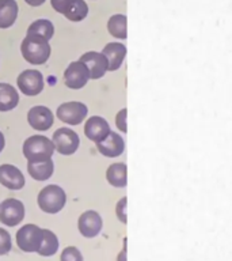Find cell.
<instances>
[{"label":"cell","instance_id":"26","mask_svg":"<svg viewBox=\"0 0 232 261\" xmlns=\"http://www.w3.org/2000/svg\"><path fill=\"white\" fill-rule=\"evenodd\" d=\"M12 248L11 236L6 228H0V256L7 254Z\"/></svg>","mask_w":232,"mask_h":261},{"label":"cell","instance_id":"6","mask_svg":"<svg viewBox=\"0 0 232 261\" xmlns=\"http://www.w3.org/2000/svg\"><path fill=\"white\" fill-rule=\"evenodd\" d=\"M52 142L57 152L63 155H72L79 148L80 139H79V135L71 128H59L53 134Z\"/></svg>","mask_w":232,"mask_h":261},{"label":"cell","instance_id":"17","mask_svg":"<svg viewBox=\"0 0 232 261\" xmlns=\"http://www.w3.org/2000/svg\"><path fill=\"white\" fill-rule=\"evenodd\" d=\"M27 171L28 174L32 175V178H34L36 181H46L52 177L53 171H54V163H53L52 159L28 162Z\"/></svg>","mask_w":232,"mask_h":261},{"label":"cell","instance_id":"3","mask_svg":"<svg viewBox=\"0 0 232 261\" xmlns=\"http://www.w3.org/2000/svg\"><path fill=\"white\" fill-rule=\"evenodd\" d=\"M38 207L46 214H57L65 207L67 195L59 185H46L38 193Z\"/></svg>","mask_w":232,"mask_h":261},{"label":"cell","instance_id":"7","mask_svg":"<svg viewBox=\"0 0 232 261\" xmlns=\"http://www.w3.org/2000/svg\"><path fill=\"white\" fill-rule=\"evenodd\" d=\"M20 93L27 97H36L44 90V76L37 69H24L16 79Z\"/></svg>","mask_w":232,"mask_h":261},{"label":"cell","instance_id":"27","mask_svg":"<svg viewBox=\"0 0 232 261\" xmlns=\"http://www.w3.org/2000/svg\"><path fill=\"white\" fill-rule=\"evenodd\" d=\"M73 2H75V0H50L52 7L54 8L57 12H60V14H65V12L68 11Z\"/></svg>","mask_w":232,"mask_h":261},{"label":"cell","instance_id":"28","mask_svg":"<svg viewBox=\"0 0 232 261\" xmlns=\"http://www.w3.org/2000/svg\"><path fill=\"white\" fill-rule=\"evenodd\" d=\"M126 114H128V110L126 108L121 109L115 116V125L121 132L126 134L128 132V126H126Z\"/></svg>","mask_w":232,"mask_h":261},{"label":"cell","instance_id":"19","mask_svg":"<svg viewBox=\"0 0 232 261\" xmlns=\"http://www.w3.org/2000/svg\"><path fill=\"white\" fill-rule=\"evenodd\" d=\"M19 103V94L8 83H0V112L15 109Z\"/></svg>","mask_w":232,"mask_h":261},{"label":"cell","instance_id":"32","mask_svg":"<svg viewBox=\"0 0 232 261\" xmlns=\"http://www.w3.org/2000/svg\"><path fill=\"white\" fill-rule=\"evenodd\" d=\"M125 256H126V253H125V250H124V252L120 253V256H118V261H125Z\"/></svg>","mask_w":232,"mask_h":261},{"label":"cell","instance_id":"16","mask_svg":"<svg viewBox=\"0 0 232 261\" xmlns=\"http://www.w3.org/2000/svg\"><path fill=\"white\" fill-rule=\"evenodd\" d=\"M102 53L109 61V71H117L122 65L126 56V46L121 42H109Z\"/></svg>","mask_w":232,"mask_h":261},{"label":"cell","instance_id":"20","mask_svg":"<svg viewBox=\"0 0 232 261\" xmlns=\"http://www.w3.org/2000/svg\"><path fill=\"white\" fill-rule=\"evenodd\" d=\"M18 16L15 0H0V29L11 28Z\"/></svg>","mask_w":232,"mask_h":261},{"label":"cell","instance_id":"12","mask_svg":"<svg viewBox=\"0 0 232 261\" xmlns=\"http://www.w3.org/2000/svg\"><path fill=\"white\" fill-rule=\"evenodd\" d=\"M27 121L33 129L48 130L54 122V116L46 106H34L28 110Z\"/></svg>","mask_w":232,"mask_h":261},{"label":"cell","instance_id":"9","mask_svg":"<svg viewBox=\"0 0 232 261\" xmlns=\"http://www.w3.org/2000/svg\"><path fill=\"white\" fill-rule=\"evenodd\" d=\"M90 71L84 63L80 60L72 61L64 71V83L72 90H79L87 85L90 81Z\"/></svg>","mask_w":232,"mask_h":261},{"label":"cell","instance_id":"23","mask_svg":"<svg viewBox=\"0 0 232 261\" xmlns=\"http://www.w3.org/2000/svg\"><path fill=\"white\" fill-rule=\"evenodd\" d=\"M27 34H37L49 41L54 34V26L49 19H37L28 26Z\"/></svg>","mask_w":232,"mask_h":261},{"label":"cell","instance_id":"30","mask_svg":"<svg viewBox=\"0 0 232 261\" xmlns=\"http://www.w3.org/2000/svg\"><path fill=\"white\" fill-rule=\"evenodd\" d=\"M28 6H32V7H38L41 4L45 3V0H24Z\"/></svg>","mask_w":232,"mask_h":261},{"label":"cell","instance_id":"29","mask_svg":"<svg viewBox=\"0 0 232 261\" xmlns=\"http://www.w3.org/2000/svg\"><path fill=\"white\" fill-rule=\"evenodd\" d=\"M115 212H117L118 219L121 220L122 223H126V197H122L117 203L115 207Z\"/></svg>","mask_w":232,"mask_h":261},{"label":"cell","instance_id":"2","mask_svg":"<svg viewBox=\"0 0 232 261\" xmlns=\"http://www.w3.org/2000/svg\"><path fill=\"white\" fill-rule=\"evenodd\" d=\"M54 150L52 140L42 135H33L23 143V155L28 162L52 159Z\"/></svg>","mask_w":232,"mask_h":261},{"label":"cell","instance_id":"14","mask_svg":"<svg viewBox=\"0 0 232 261\" xmlns=\"http://www.w3.org/2000/svg\"><path fill=\"white\" fill-rule=\"evenodd\" d=\"M24 175L14 165L4 163L0 166V184L12 191H19L24 187Z\"/></svg>","mask_w":232,"mask_h":261},{"label":"cell","instance_id":"8","mask_svg":"<svg viewBox=\"0 0 232 261\" xmlns=\"http://www.w3.org/2000/svg\"><path fill=\"white\" fill-rule=\"evenodd\" d=\"M24 219V205L18 199H6L0 204V222L7 227H15Z\"/></svg>","mask_w":232,"mask_h":261},{"label":"cell","instance_id":"24","mask_svg":"<svg viewBox=\"0 0 232 261\" xmlns=\"http://www.w3.org/2000/svg\"><path fill=\"white\" fill-rule=\"evenodd\" d=\"M87 14H89V6L84 0H75L64 15L67 19L72 22H80L87 16Z\"/></svg>","mask_w":232,"mask_h":261},{"label":"cell","instance_id":"31","mask_svg":"<svg viewBox=\"0 0 232 261\" xmlns=\"http://www.w3.org/2000/svg\"><path fill=\"white\" fill-rule=\"evenodd\" d=\"M4 144H6V140H4V135L2 134V132H0V152L3 151Z\"/></svg>","mask_w":232,"mask_h":261},{"label":"cell","instance_id":"1","mask_svg":"<svg viewBox=\"0 0 232 261\" xmlns=\"http://www.w3.org/2000/svg\"><path fill=\"white\" fill-rule=\"evenodd\" d=\"M22 56L33 65H41L46 63L50 56V45L44 37L37 34H26L20 44Z\"/></svg>","mask_w":232,"mask_h":261},{"label":"cell","instance_id":"22","mask_svg":"<svg viewBox=\"0 0 232 261\" xmlns=\"http://www.w3.org/2000/svg\"><path fill=\"white\" fill-rule=\"evenodd\" d=\"M59 245L60 244H59L56 234L50 230L44 228V241H42L40 250L37 253L42 257H50L56 254L57 250H59Z\"/></svg>","mask_w":232,"mask_h":261},{"label":"cell","instance_id":"10","mask_svg":"<svg viewBox=\"0 0 232 261\" xmlns=\"http://www.w3.org/2000/svg\"><path fill=\"white\" fill-rule=\"evenodd\" d=\"M79 60L87 65L91 79H101L109 71V61L103 53L94 52V50L85 52L84 55H81Z\"/></svg>","mask_w":232,"mask_h":261},{"label":"cell","instance_id":"21","mask_svg":"<svg viewBox=\"0 0 232 261\" xmlns=\"http://www.w3.org/2000/svg\"><path fill=\"white\" fill-rule=\"evenodd\" d=\"M126 15L124 14H115V15L110 16L109 22H107V30L113 37L118 40H126L128 37V29H126Z\"/></svg>","mask_w":232,"mask_h":261},{"label":"cell","instance_id":"4","mask_svg":"<svg viewBox=\"0 0 232 261\" xmlns=\"http://www.w3.org/2000/svg\"><path fill=\"white\" fill-rule=\"evenodd\" d=\"M44 241V228L37 224H24L16 232V245L26 253L38 252Z\"/></svg>","mask_w":232,"mask_h":261},{"label":"cell","instance_id":"11","mask_svg":"<svg viewBox=\"0 0 232 261\" xmlns=\"http://www.w3.org/2000/svg\"><path fill=\"white\" fill-rule=\"evenodd\" d=\"M77 227L79 231L84 238H94L101 232L102 227H103V222H102L101 215L97 211H90L83 212L77 220Z\"/></svg>","mask_w":232,"mask_h":261},{"label":"cell","instance_id":"25","mask_svg":"<svg viewBox=\"0 0 232 261\" xmlns=\"http://www.w3.org/2000/svg\"><path fill=\"white\" fill-rule=\"evenodd\" d=\"M60 261H83L80 250L75 246H68L61 252Z\"/></svg>","mask_w":232,"mask_h":261},{"label":"cell","instance_id":"5","mask_svg":"<svg viewBox=\"0 0 232 261\" xmlns=\"http://www.w3.org/2000/svg\"><path fill=\"white\" fill-rule=\"evenodd\" d=\"M56 114L59 120H61L63 122H67L69 125H79L87 117L89 108L83 102H64L57 108Z\"/></svg>","mask_w":232,"mask_h":261},{"label":"cell","instance_id":"13","mask_svg":"<svg viewBox=\"0 0 232 261\" xmlns=\"http://www.w3.org/2000/svg\"><path fill=\"white\" fill-rule=\"evenodd\" d=\"M110 132H111V129H110L109 122L101 116H93L85 121L84 135L87 136V139H90L95 144L105 140L109 136Z\"/></svg>","mask_w":232,"mask_h":261},{"label":"cell","instance_id":"15","mask_svg":"<svg viewBox=\"0 0 232 261\" xmlns=\"http://www.w3.org/2000/svg\"><path fill=\"white\" fill-rule=\"evenodd\" d=\"M97 148L102 155H105L107 158H117L125 150V142L121 135L111 130L105 140L97 143Z\"/></svg>","mask_w":232,"mask_h":261},{"label":"cell","instance_id":"18","mask_svg":"<svg viewBox=\"0 0 232 261\" xmlns=\"http://www.w3.org/2000/svg\"><path fill=\"white\" fill-rule=\"evenodd\" d=\"M106 179L115 188H125L128 184V167L125 163H113L107 167Z\"/></svg>","mask_w":232,"mask_h":261}]
</instances>
